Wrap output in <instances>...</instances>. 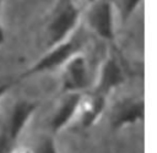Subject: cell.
<instances>
[{
  "label": "cell",
  "instance_id": "6da1fadb",
  "mask_svg": "<svg viewBox=\"0 0 157 153\" xmlns=\"http://www.w3.org/2000/svg\"><path fill=\"white\" fill-rule=\"evenodd\" d=\"M81 16V6L75 0H56L45 28L47 45L50 48L70 37Z\"/></svg>",
  "mask_w": 157,
  "mask_h": 153
},
{
  "label": "cell",
  "instance_id": "7a4b0ae2",
  "mask_svg": "<svg viewBox=\"0 0 157 153\" xmlns=\"http://www.w3.org/2000/svg\"><path fill=\"white\" fill-rule=\"evenodd\" d=\"M81 48H82L81 37L71 34L61 43L50 47V50L43 58H40L38 61H36L31 67H28L26 71H23L18 78L29 77V76H33L39 72H44V71H49V70L60 67L74 55L80 53Z\"/></svg>",
  "mask_w": 157,
  "mask_h": 153
},
{
  "label": "cell",
  "instance_id": "3957f363",
  "mask_svg": "<svg viewBox=\"0 0 157 153\" xmlns=\"http://www.w3.org/2000/svg\"><path fill=\"white\" fill-rule=\"evenodd\" d=\"M86 21L102 39L112 42L115 35V9L112 0H93L88 5Z\"/></svg>",
  "mask_w": 157,
  "mask_h": 153
},
{
  "label": "cell",
  "instance_id": "277c9868",
  "mask_svg": "<svg viewBox=\"0 0 157 153\" xmlns=\"http://www.w3.org/2000/svg\"><path fill=\"white\" fill-rule=\"evenodd\" d=\"M37 108L36 103L32 102H18L11 114V118L5 126L1 136H0V153H10L13 148V144L23 130L26 122L33 114Z\"/></svg>",
  "mask_w": 157,
  "mask_h": 153
},
{
  "label": "cell",
  "instance_id": "5b68a950",
  "mask_svg": "<svg viewBox=\"0 0 157 153\" xmlns=\"http://www.w3.org/2000/svg\"><path fill=\"white\" fill-rule=\"evenodd\" d=\"M63 70V91L66 93L81 92L88 86L90 70L87 61L81 53H77L69 59L64 65Z\"/></svg>",
  "mask_w": 157,
  "mask_h": 153
},
{
  "label": "cell",
  "instance_id": "8992f818",
  "mask_svg": "<svg viewBox=\"0 0 157 153\" xmlns=\"http://www.w3.org/2000/svg\"><path fill=\"white\" fill-rule=\"evenodd\" d=\"M124 80H125V75L119 59L117 58V55L110 54L102 65L101 75L98 83L96 86L94 94L104 98L114 88L120 86L124 82Z\"/></svg>",
  "mask_w": 157,
  "mask_h": 153
},
{
  "label": "cell",
  "instance_id": "52a82bcc",
  "mask_svg": "<svg viewBox=\"0 0 157 153\" xmlns=\"http://www.w3.org/2000/svg\"><path fill=\"white\" fill-rule=\"evenodd\" d=\"M144 116V102L136 99H126L117 105L112 122L114 127H120L126 124H132Z\"/></svg>",
  "mask_w": 157,
  "mask_h": 153
},
{
  "label": "cell",
  "instance_id": "ba28073f",
  "mask_svg": "<svg viewBox=\"0 0 157 153\" xmlns=\"http://www.w3.org/2000/svg\"><path fill=\"white\" fill-rule=\"evenodd\" d=\"M82 98V94L80 92H75V93H67V97L63 100L59 110L56 111L52 126H53V131H59L61 127H64L74 116V114L77 111L80 100Z\"/></svg>",
  "mask_w": 157,
  "mask_h": 153
},
{
  "label": "cell",
  "instance_id": "9c48e42d",
  "mask_svg": "<svg viewBox=\"0 0 157 153\" xmlns=\"http://www.w3.org/2000/svg\"><path fill=\"white\" fill-rule=\"evenodd\" d=\"M104 106V98L97 94H92L87 100L83 99V97L80 100L77 110L81 111V122L83 126H90L97 116L101 114L102 109Z\"/></svg>",
  "mask_w": 157,
  "mask_h": 153
},
{
  "label": "cell",
  "instance_id": "30bf717a",
  "mask_svg": "<svg viewBox=\"0 0 157 153\" xmlns=\"http://www.w3.org/2000/svg\"><path fill=\"white\" fill-rule=\"evenodd\" d=\"M115 11H118L121 23H126L136 9L141 5L144 0H112Z\"/></svg>",
  "mask_w": 157,
  "mask_h": 153
},
{
  "label": "cell",
  "instance_id": "8fae6325",
  "mask_svg": "<svg viewBox=\"0 0 157 153\" xmlns=\"http://www.w3.org/2000/svg\"><path fill=\"white\" fill-rule=\"evenodd\" d=\"M34 153H58V152H56V147L53 140L47 137L36 147Z\"/></svg>",
  "mask_w": 157,
  "mask_h": 153
},
{
  "label": "cell",
  "instance_id": "7c38bea8",
  "mask_svg": "<svg viewBox=\"0 0 157 153\" xmlns=\"http://www.w3.org/2000/svg\"><path fill=\"white\" fill-rule=\"evenodd\" d=\"M13 81H0V98L13 86Z\"/></svg>",
  "mask_w": 157,
  "mask_h": 153
},
{
  "label": "cell",
  "instance_id": "4fadbf2b",
  "mask_svg": "<svg viewBox=\"0 0 157 153\" xmlns=\"http://www.w3.org/2000/svg\"><path fill=\"white\" fill-rule=\"evenodd\" d=\"M4 40H5V31H4L2 26L0 24V45L4 43Z\"/></svg>",
  "mask_w": 157,
  "mask_h": 153
},
{
  "label": "cell",
  "instance_id": "5bb4252c",
  "mask_svg": "<svg viewBox=\"0 0 157 153\" xmlns=\"http://www.w3.org/2000/svg\"><path fill=\"white\" fill-rule=\"evenodd\" d=\"M75 1L81 6V5H90L93 0H75Z\"/></svg>",
  "mask_w": 157,
  "mask_h": 153
},
{
  "label": "cell",
  "instance_id": "9a60e30c",
  "mask_svg": "<svg viewBox=\"0 0 157 153\" xmlns=\"http://www.w3.org/2000/svg\"><path fill=\"white\" fill-rule=\"evenodd\" d=\"M4 2H5V0H0V11H1V7H2Z\"/></svg>",
  "mask_w": 157,
  "mask_h": 153
}]
</instances>
